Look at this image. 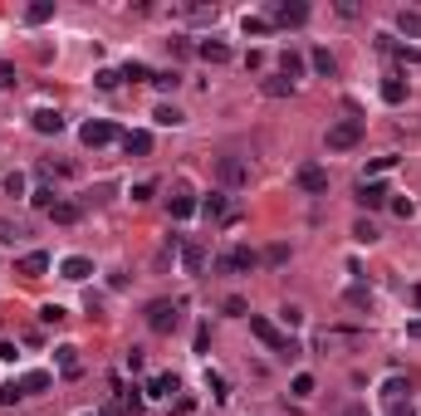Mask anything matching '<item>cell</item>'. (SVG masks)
Instances as JSON below:
<instances>
[{
	"instance_id": "cell-1",
	"label": "cell",
	"mask_w": 421,
	"mask_h": 416,
	"mask_svg": "<svg viewBox=\"0 0 421 416\" xmlns=\"http://www.w3.org/2000/svg\"><path fill=\"white\" fill-rule=\"evenodd\" d=\"M250 333H255V338H260V343H265V348H270V353H280V357H284V362H294V357H299V353H304V348H299V343H294V338H284V333H280V328H275V324H270V319H260V314H250Z\"/></svg>"
},
{
	"instance_id": "cell-2",
	"label": "cell",
	"mask_w": 421,
	"mask_h": 416,
	"mask_svg": "<svg viewBox=\"0 0 421 416\" xmlns=\"http://www.w3.org/2000/svg\"><path fill=\"white\" fill-rule=\"evenodd\" d=\"M177 324H182V304H172V299H152L147 304V328L152 333H177Z\"/></svg>"
},
{
	"instance_id": "cell-3",
	"label": "cell",
	"mask_w": 421,
	"mask_h": 416,
	"mask_svg": "<svg viewBox=\"0 0 421 416\" xmlns=\"http://www.w3.org/2000/svg\"><path fill=\"white\" fill-rule=\"evenodd\" d=\"M324 142H329V152H348V147H358V142H362V123H358V118H338V123L329 128V137H324Z\"/></svg>"
},
{
	"instance_id": "cell-4",
	"label": "cell",
	"mask_w": 421,
	"mask_h": 416,
	"mask_svg": "<svg viewBox=\"0 0 421 416\" xmlns=\"http://www.w3.org/2000/svg\"><path fill=\"white\" fill-rule=\"evenodd\" d=\"M304 20H309V6H304V0H275V6H270V25L294 30V25H304Z\"/></svg>"
},
{
	"instance_id": "cell-5",
	"label": "cell",
	"mask_w": 421,
	"mask_h": 416,
	"mask_svg": "<svg viewBox=\"0 0 421 416\" xmlns=\"http://www.w3.org/2000/svg\"><path fill=\"white\" fill-rule=\"evenodd\" d=\"M216 177H221V186H250V162L221 157V162H216Z\"/></svg>"
},
{
	"instance_id": "cell-6",
	"label": "cell",
	"mask_w": 421,
	"mask_h": 416,
	"mask_svg": "<svg viewBox=\"0 0 421 416\" xmlns=\"http://www.w3.org/2000/svg\"><path fill=\"white\" fill-rule=\"evenodd\" d=\"M79 137H84V147H108V142L118 137V128H113L108 118H93V123L79 128Z\"/></svg>"
},
{
	"instance_id": "cell-7",
	"label": "cell",
	"mask_w": 421,
	"mask_h": 416,
	"mask_svg": "<svg viewBox=\"0 0 421 416\" xmlns=\"http://www.w3.org/2000/svg\"><path fill=\"white\" fill-rule=\"evenodd\" d=\"M255 265H260V255H255L250 245H235V250L221 255V270H235V275H245V270H255Z\"/></svg>"
},
{
	"instance_id": "cell-8",
	"label": "cell",
	"mask_w": 421,
	"mask_h": 416,
	"mask_svg": "<svg viewBox=\"0 0 421 416\" xmlns=\"http://www.w3.org/2000/svg\"><path fill=\"white\" fill-rule=\"evenodd\" d=\"M387 196H392V191H387L382 181H362V186H358V206H362V211H382Z\"/></svg>"
},
{
	"instance_id": "cell-9",
	"label": "cell",
	"mask_w": 421,
	"mask_h": 416,
	"mask_svg": "<svg viewBox=\"0 0 421 416\" xmlns=\"http://www.w3.org/2000/svg\"><path fill=\"white\" fill-rule=\"evenodd\" d=\"M30 128L44 132V137H55V132H64V113H59V108H39V113L30 118Z\"/></svg>"
},
{
	"instance_id": "cell-10",
	"label": "cell",
	"mask_w": 421,
	"mask_h": 416,
	"mask_svg": "<svg viewBox=\"0 0 421 416\" xmlns=\"http://www.w3.org/2000/svg\"><path fill=\"white\" fill-rule=\"evenodd\" d=\"M15 275H25V279H39V275H49V255H44V250H30V255H20Z\"/></svg>"
},
{
	"instance_id": "cell-11",
	"label": "cell",
	"mask_w": 421,
	"mask_h": 416,
	"mask_svg": "<svg viewBox=\"0 0 421 416\" xmlns=\"http://www.w3.org/2000/svg\"><path fill=\"white\" fill-rule=\"evenodd\" d=\"M294 181H299L304 191H329V172H324V167H313V162H304V167L294 172Z\"/></svg>"
},
{
	"instance_id": "cell-12",
	"label": "cell",
	"mask_w": 421,
	"mask_h": 416,
	"mask_svg": "<svg viewBox=\"0 0 421 416\" xmlns=\"http://www.w3.org/2000/svg\"><path fill=\"white\" fill-rule=\"evenodd\" d=\"M59 275H64L69 284H84V279L93 275V259H84V255H69L64 265H59Z\"/></svg>"
},
{
	"instance_id": "cell-13",
	"label": "cell",
	"mask_w": 421,
	"mask_h": 416,
	"mask_svg": "<svg viewBox=\"0 0 421 416\" xmlns=\"http://www.w3.org/2000/svg\"><path fill=\"white\" fill-rule=\"evenodd\" d=\"M182 270H186V275H201V270H206V245H201V240L182 245Z\"/></svg>"
},
{
	"instance_id": "cell-14",
	"label": "cell",
	"mask_w": 421,
	"mask_h": 416,
	"mask_svg": "<svg viewBox=\"0 0 421 416\" xmlns=\"http://www.w3.org/2000/svg\"><path fill=\"white\" fill-rule=\"evenodd\" d=\"M167 206H172V221H186V216H196V211H201V201H196L191 191H177Z\"/></svg>"
},
{
	"instance_id": "cell-15",
	"label": "cell",
	"mask_w": 421,
	"mask_h": 416,
	"mask_svg": "<svg viewBox=\"0 0 421 416\" xmlns=\"http://www.w3.org/2000/svg\"><path fill=\"white\" fill-rule=\"evenodd\" d=\"M196 55H201L206 64H226V59H231V44H221V39H201Z\"/></svg>"
},
{
	"instance_id": "cell-16",
	"label": "cell",
	"mask_w": 421,
	"mask_h": 416,
	"mask_svg": "<svg viewBox=\"0 0 421 416\" xmlns=\"http://www.w3.org/2000/svg\"><path fill=\"white\" fill-rule=\"evenodd\" d=\"M123 152H128V157H147V152H152V132H123Z\"/></svg>"
},
{
	"instance_id": "cell-17",
	"label": "cell",
	"mask_w": 421,
	"mask_h": 416,
	"mask_svg": "<svg viewBox=\"0 0 421 416\" xmlns=\"http://www.w3.org/2000/svg\"><path fill=\"white\" fill-rule=\"evenodd\" d=\"M79 216H84L79 201H55V211H49V221H55V226H74Z\"/></svg>"
},
{
	"instance_id": "cell-18",
	"label": "cell",
	"mask_w": 421,
	"mask_h": 416,
	"mask_svg": "<svg viewBox=\"0 0 421 416\" xmlns=\"http://www.w3.org/2000/svg\"><path fill=\"white\" fill-rule=\"evenodd\" d=\"M338 343H362L358 328H324L319 333V348H338Z\"/></svg>"
},
{
	"instance_id": "cell-19",
	"label": "cell",
	"mask_w": 421,
	"mask_h": 416,
	"mask_svg": "<svg viewBox=\"0 0 421 416\" xmlns=\"http://www.w3.org/2000/svg\"><path fill=\"white\" fill-rule=\"evenodd\" d=\"M177 387H182V382H177V377H172V373H157V377H152V382H147V397H157V402H162V397H172V392H177Z\"/></svg>"
},
{
	"instance_id": "cell-20",
	"label": "cell",
	"mask_w": 421,
	"mask_h": 416,
	"mask_svg": "<svg viewBox=\"0 0 421 416\" xmlns=\"http://www.w3.org/2000/svg\"><path fill=\"white\" fill-rule=\"evenodd\" d=\"M231 211V201H226V191H210L206 201H201V216H210V221H221Z\"/></svg>"
},
{
	"instance_id": "cell-21",
	"label": "cell",
	"mask_w": 421,
	"mask_h": 416,
	"mask_svg": "<svg viewBox=\"0 0 421 416\" xmlns=\"http://www.w3.org/2000/svg\"><path fill=\"white\" fill-rule=\"evenodd\" d=\"M309 64H313V69H319L324 79H333V74H338V59L329 55V49H309Z\"/></svg>"
},
{
	"instance_id": "cell-22",
	"label": "cell",
	"mask_w": 421,
	"mask_h": 416,
	"mask_svg": "<svg viewBox=\"0 0 421 416\" xmlns=\"http://www.w3.org/2000/svg\"><path fill=\"white\" fill-rule=\"evenodd\" d=\"M152 118L162 123V128H182V123H186V113L177 108V103H157V113H152Z\"/></svg>"
},
{
	"instance_id": "cell-23",
	"label": "cell",
	"mask_w": 421,
	"mask_h": 416,
	"mask_svg": "<svg viewBox=\"0 0 421 416\" xmlns=\"http://www.w3.org/2000/svg\"><path fill=\"white\" fill-rule=\"evenodd\" d=\"M142 402H147V392H142V387H118V406H123V411H133V416H137V411H142Z\"/></svg>"
},
{
	"instance_id": "cell-24",
	"label": "cell",
	"mask_w": 421,
	"mask_h": 416,
	"mask_svg": "<svg viewBox=\"0 0 421 416\" xmlns=\"http://www.w3.org/2000/svg\"><path fill=\"white\" fill-rule=\"evenodd\" d=\"M397 30L407 39H421V10H397Z\"/></svg>"
},
{
	"instance_id": "cell-25",
	"label": "cell",
	"mask_w": 421,
	"mask_h": 416,
	"mask_svg": "<svg viewBox=\"0 0 421 416\" xmlns=\"http://www.w3.org/2000/svg\"><path fill=\"white\" fill-rule=\"evenodd\" d=\"M55 357H59V373L64 377H79V348L64 343V348H55Z\"/></svg>"
},
{
	"instance_id": "cell-26",
	"label": "cell",
	"mask_w": 421,
	"mask_h": 416,
	"mask_svg": "<svg viewBox=\"0 0 421 416\" xmlns=\"http://www.w3.org/2000/svg\"><path fill=\"white\" fill-rule=\"evenodd\" d=\"M280 74L294 83L299 74H304V55H294V49H284V55H280Z\"/></svg>"
},
{
	"instance_id": "cell-27",
	"label": "cell",
	"mask_w": 421,
	"mask_h": 416,
	"mask_svg": "<svg viewBox=\"0 0 421 416\" xmlns=\"http://www.w3.org/2000/svg\"><path fill=\"white\" fill-rule=\"evenodd\" d=\"M25 20H30V25H44V20H55V0H35V6L25 10Z\"/></svg>"
},
{
	"instance_id": "cell-28",
	"label": "cell",
	"mask_w": 421,
	"mask_h": 416,
	"mask_svg": "<svg viewBox=\"0 0 421 416\" xmlns=\"http://www.w3.org/2000/svg\"><path fill=\"white\" fill-rule=\"evenodd\" d=\"M64 319H69V314H64L59 304H44V308H39V324H44V328H59Z\"/></svg>"
},
{
	"instance_id": "cell-29",
	"label": "cell",
	"mask_w": 421,
	"mask_h": 416,
	"mask_svg": "<svg viewBox=\"0 0 421 416\" xmlns=\"http://www.w3.org/2000/svg\"><path fill=\"white\" fill-rule=\"evenodd\" d=\"M152 83L162 88V93H177V88H182V74H177V69H162V74H152Z\"/></svg>"
},
{
	"instance_id": "cell-30",
	"label": "cell",
	"mask_w": 421,
	"mask_h": 416,
	"mask_svg": "<svg viewBox=\"0 0 421 416\" xmlns=\"http://www.w3.org/2000/svg\"><path fill=\"white\" fill-rule=\"evenodd\" d=\"M49 382H55L49 373H25V377H20V392H44Z\"/></svg>"
},
{
	"instance_id": "cell-31",
	"label": "cell",
	"mask_w": 421,
	"mask_h": 416,
	"mask_svg": "<svg viewBox=\"0 0 421 416\" xmlns=\"http://www.w3.org/2000/svg\"><path fill=\"white\" fill-rule=\"evenodd\" d=\"M265 93H270V98H284V93H294V83H289L284 74H270V79H265Z\"/></svg>"
},
{
	"instance_id": "cell-32",
	"label": "cell",
	"mask_w": 421,
	"mask_h": 416,
	"mask_svg": "<svg viewBox=\"0 0 421 416\" xmlns=\"http://www.w3.org/2000/svg\"><path fill=\"white\" fill-rule=\"evenodd\" d=\"M382 98H387V103H407V83H402V79H387V83H382Z\"/></svg>"
},
{
	"instance_id": "cell-33",
	"label": "cell",
	"mask_w": 421,
	"mask_h": 416,
	"mask_svg": "<svg viewBox=\"0 0 421 416\" xmlns=\"http://www.w3.org/2000/svg\"><path fill=\"white\" fill-rule=\"evenodd\" d=\"M353 240H358V245H373V240H378V226H373V221H358V226H353Z\"/></svg>"
},
{
	"instance_id": "cell-34",
	"label": "cell",
	"mask_w": 421,
	"mask_h": 416,
	"mask_svg": "<svg viewBox=\"0 0 421 416\" xmlns=\"http://www.w3.org/2000/svg\"><path fill=\"white\" fill-rule=\"evenodd\" d=\"M30 201L39 206V211H55V191H49V186H35V191H30Z\"/></svg>"
},
{
	"instance_id": "cell-35",
	"label": "cell",
	"mask_w": 421,
	"mask_h": 416,
	"mask_svg": "<svg viewBox=\"0 0 421 416\" xmlns=\"http://www.w3.org/2000/svg\"><path fill=\"white\" fill-rule=\"evenodd\" d=\"M20 235H25V230H20L15 221H6V216H0V245H15Z\"/></svg>"
},
{
	"instance_id": "cell-36",
	"label": "cell",
	"mask_w": 421,
	"mask_h": 416,
	"mask_svg": "<svg viewBox=\"0 0 421 416\" xmlns=\"http://www.w3.org/2000/svg\"><path fill=\"white\" fill-rule=\"evenodd\" d=\"M397 167V157H373V162H367V177H382V172H392ZM362 177V181H367Z\"/></svg>"
},
{
	"instance_id": "cell-37",
	"label": "cell",
	"mask_w": 421,
	"mask_h": 416,
	"mask_svg": "<svg viewBox=\"0 0 421 416\" xmlns=\"http://www.w3.org/2000/svg\"><path fill=\"white\" fill-rule=\"evenodd\" d=\"M348 304H353V308H367V304H373V289L353 284V289H348Z\"/></svg>"
},
{
	"instance_id": "cell-38",
	"label": "cell",
	"mask_w": 421,
	"mask_h": 416,
	"mask_svg": "<svg viewBox=\"0 0 421 416\" xmlns=\"http://www.w3.org/2000/svg\"><path fill=\"white\" fill-rule=\"evenodd\" d=\"M289 387H294V397H313V377H309V373H294Z\"/></svg>"
},
{
	"instance_id": "cell-39",
	"label": "cell",
	"mask_w": 421,
	"mask_h": 416,
	"mask_svg": "<svg viewBox=\"0 0 421 416\" xmlns=\"http://www.w3.org/2000/svg\"><path fill=\"white\" fill-rule=\"evenodd\" d=\"M280 319H284L289 328H299V324H304V308H299V304H284V308H280Z\"/></svg>"
},
{
	"instance_id": "cell-40",
	"label": "cell",
	"mask_w": 421,
	"mask_h": 416,
	"mask_svg": "<svg viewBox=\"0 0 421 416\" xmlns=\"http://www.w3.org/2000/svg\"><path fill=\"white\" fill-rule=\"evenodd\" d=\"M206 387H210V397H231V392H226V377L210 373V368H206Z\"/></svg>"
},
{
	"instance_id": "cell-41",
	"label": "cell",
	"mask_w": 421,
	"mask_h": 416,
	"mask_svg": "<svg viewBox=\"0 0 421 416\" xmlns=\"http://www.w3.org/2000/svg\"><path fill=\"white\" fill-rule=\"evenodd\" d=\"M25 392H20V382H6V387H0V406H15Z\"/></svg>"
},
{
	"instance_id": "cell-42",
	"label": "cell",
	"mask_w": 421,
	"mask_h": 416,
	"mask_svg": "<svg viewBox=\"0 0 421 416\" xmlns=\"http://www.w3.org/2000/svg\"><path fill=\"white\" fill-rule=\"evenodd\" d=\"M382 392H387V402H402V397H407V382H402V377H387Z\"/></svg>"
},
{
	"instance_id": "cell-43",
	"label": "cell",
	"mask_w": 421,
	"mask_h": 416,
	"mask_svg": "<svg viewBox=\"0 0 421 416\" xmlns=\"http://www.w3.org/2000/svg\"><path fill=\"white\" fill-rule=\"evenodd\" d=\"M387 416H416V406H411V397H402V402H387Z\"/></svg>"
},
{
	"instance_id": "cell-44",
	"label": "cell",
	"mask_w": 421,
	"mask_h": 416,
	"mask_svg": "<svg viewBox=\"0 0 421 416\" xmlns=\"http://www.w3.org/2000/svg\"><path fill=\"white\" fill-rule=\"evenodd\" d=\"M118 83H123L118 69H98V88H118Z\"/></svg>"
},
{
	"instance_id": "cell-45",
	"label": "cell",
	"mask_w": 421,
	"mask_h": 416,
	"mask_svg": "<svg viewBox=\"0 0 421 416\" xmlns=\"http://www.w3.org/2000/svg\"><path fill=\"white\" fill-rule=\"evenodd\" d=\"M245 34H270V20H260V15H245Z\"/></svg>"
},
{
	"instance_id": "cell-46",
	"label": "cell",
	"mask_w": 421,
	"mask_h": 416,
	"mask_svg": "<svg viewBox=\"0 0 421 416\" xmlns=\"http://www.w3.org/2000/svg\"><path fill=\"white\" fill-rule=\"evenodd\" d=\"M265 259H270V265H284V259H289V245H270Z\"/></svg>"
},
{
	"instance_id": "cell-47",
	"label": "cell",
	"mask_w": 421,
	"mask_h": 416,
	"mask_svg": "<svg viewBox=\"0 0 421 416\" xmlns=\"http://www.w3.org/2000/svg\"><path fill=\"white\" fill-rule=\"evenodd\" d=\"M123 79H152V69H147V64H137V59H133V64H128V69H123Z\"/></svg>"
},
{
	"instance_id": "cell-48",
	"label": "cell",
	"mask_w": 421,
	"mask_h": 416,
	"mask_svg": "<svg viewBox=\"0 0 421 416\" xmlns=\"http://www.w3.org/2000/svg\"><path fill=\"white\" fill-rule=\"evenodd\" d=\"M152 191H157V181H137L133 186V201H152Z\"/></svg>"
},
{
	"instance_id": "cell-49",
	"label": "cell",
	"mask_w": 421,
	"mask_h": 416,
	"mask_svg": "<svg viewBox=\"0 0 421 416\" xmlns=\"http://www.w3.org/2000/svg\"><path fill=\"white\" fill-rule=\"evenodd\" d=\"M226 314L231 319H245V299H226Z\"/></svg>"
},
{
	"instance_id": "cell-50",
	"label": "cell",
	"mask_w": 421,
	"mask_h": 416,
	"mask_svg": "<svg viewBox=\"0 0 421 416\" xmlns=\"http://www.w3.org/2000/svg\"><path fill=\"white\" fill-rule=\"evenodd\" d=\"M0 357H6V362H15V343H10V338H0Z\"/></svg>"
},
{
	"instance_id": "cell-51",
	"label": "cell",
	"mask_w": 421,
	"mask_h": 416,
	"mask_svg": "<svg viewBox=\"0 0 421 416\" xmlns=\"http://www.w3.org/2000/svg\"><path fill=\"white\" fill-rule=\"evenodd\" d=\"M103 416H128V411H123L118 402H108V406H103Z\"/></svg>"
},
{
	"instance_id": "cell-52",
	"label": "cell",
	"mask_w": 421,
	"mask_h": 416,
	"mask_svg": "<svg viewBox=\"0 0 421 416\" xmlns=\"http://www.w3.org/2000/svg\"><path fill=\"white\" fill-rule=\"evenodd\" d=\"M407 338H421V319H411V324H407Z\"/></svg>"
},
{
	"instance_id": "cell-53",
	"label": "cell",
	"mask_w": 421,
	"mask_h": 416,
	"mask_svg": "<svg viewBox=\"0 0 421 416\" xmlns=\"http://www.w3.org/2000/svg\"><path fill=\"white\" fill-rule=\"evenodd\" d=\"M84 416H98V411H84Z\"/></svg>"
}]
</instances>
